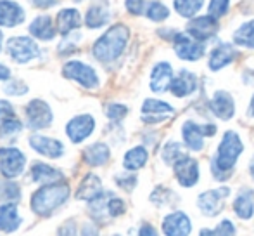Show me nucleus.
Returning a JSON list of instances; mask_svg holds the SVG:
<instances>
[{
    "label": "nucleus",
    "instance_id": "obj_41",
    "mask_svg": "<svg viewBox=\"0 0 254 236\" xmlns=\"http://www.w3.org/2000/svg\"><path fill=\"white\" fill-rule=\"evenodd\" d=\"M3 91L10 96H23L28 92V87H26V84L21 82V80H10L9 84L3 87Z\"/></svg>",
    "mask_w": 254,
    "mask_h": 236
},
{
    "label": "nucleus",
    "instance_id": "obj_3",
    "mask_svg": "<svg viewBox=\"0 0 254 236\" xmlns=\"http://www.w3.org/2000/svg\"><path fill=\"white\" fill-rule=\"evenodd\" d=\"M69 198V186L67 182L59 181L52 184H45L31 196V207L37 216L47 217L54 210H57L66 200Z\"/></svg>",
    "mask_w": 254,
    "mask_h": 236
},
{
    "label": "nucleus",
    "instance_id": "obj_53",
    "mask_svg": "<svg viewBox=\"0 0 254 236\" xmlns=\"http://www.w3.org/2000/svg\"><path fill=\"white\" fill-rule=\"evenodd\" d=\"M0 51H2V31H0Z\"/></svg>",
    "mask_w": 254,
    "mask_h": 236
},
{
    "label": "nucleus",
    "instance_id": "obj_21",
    "mask_svg": "<svg viewBox=\"0 0 254 236\" xmlns=\"http://www.w3.org/2000/svg\"><path fill=\"white\" fill-rule=\"evenodd\" d=\"M30 144L40 155L47 156V158H59L64 153V146L61 141L52 137H45V135H31Z\"/></svg>",
    "mask_w": 254,
    "mask_h": 236
},
{
    "label": "nucleus",
    "instance_id": "obj_15",
    "mask_svg": "<svg viewBox=\"0 0 254 236\" xmlns=\"http://www.w3.org/2000/svg\"><path fill=\"white\" fill-rule=\"evenodd\" d=\"M190 231H192V224L185 212H173L164 217L163 233L166 236H189Z\"/></svg>",
    "mask_w": 254,
    "mask_h": 236
},
{
    "label": "nucleus",
    "instance_id": "obj_7",
    "mask_svg": "<svg viewBox=\"0 0 254 236\" xmlns=\"http://www.w3.org/2000/svg\"><path fill=\"white\" fill-rule=\"evenodd\" d=\"M7 54L16 63H28L40 56V47L30 37H12L7 42Z\"/></svg>",
    "mask_w": 254,
    "mask_h": 236
},
{
    "label": "nucleus",
    "instance_id": "obj_54",
    "mask_svg": "<svg viewBox=\"0 0 254 236\" xmlns=\"http://www.w3.org/2000/svg\"><path fill=\"white\" fill-rule=\"evenodd\" d=\"M113 236H120V235H113Z\"/></svg>",
    "mask_w": 254,
    "mask_h": 236
},
{
    "label": "nucleus",
    "instance_id": "obj_18",
    "mask_svg": "<svg viewBox=\"0 0 254 236\" xmlns=\"http://www.w3.org/2000/svg\"><path fill=\"white\" fill-rule=\"evenodd\" d=\"M21 128H23V123L14 113L12 105L9 101H0V135L9 137V135L17 134Z\"/></svg>",
    "mask_w": 254,
    "mask_h": 236
},
{
    "label": "nucleus",
    "instance_id": "obj_25",
    "mask_svg": "<svg viewBox=\"0 0 254 236\" xmlns=\"http://www.w3.org/2000/svg\"><path fill=\"white\" fill-rule=\"evenodd\" d=\"M30 33L38 40H52L56 37V26L52 23V17L44 14L33 19V23L30 24Z\"/></svg>",
    "mask_w": 254,
    "mask_h": 236
},
{
    "label": "nucleus",
    "instance_id": "obj_2",
    "mask_svg": "<svg viewBox=\"0 0 254 236\" xmlns=\"http://www.w3.org/2000/svg\"><path fill=\"white\" fill-rule=\"evenodd\" d=\"M130 40V30L125 24H114L111 26L101 38H97L92 47V54L101 63H113L120 58L127 49Z\"/></svg>",
    "mask_w": 254,
    "mask_h": 236
},
{
    "label": "nucleus",
    "instance_id": "obj_17",
    "mask_svg": "<svg viewBox=\"0 0 254 236\" xmlns=\"http://www.w3.org/2000/svg\"><path fill=\"white\" fill-rule=\"evenodd\" d=\"M209 110L213 112V115L218 117L220 120H230L235 113V103H234V98L230 96V92H227V91L214 92L213 99L209 101Z\"/></svg>",
    "mask_w": 254,
    "mask_h": 236
},
{
    "label": "nucleus",
    "instance_id": "obj_42",
    "mask_svg": "<svg viewBox=\"0 0 254 236\" xmlns=\"http://www.w3.org/2000/svg\"><path fill=\"white\" fill-rule=\"evenodd\" d=\"M116 184L125 191H131L137 186V177L133 174H123V176H116Z\"/></svg>",
    "mask_w": 254,
    "mask_h": 236
},
{
    "label": "nucleus",
    "instance_id": "obj_34",
    "mask_svg": "<svg viewBox=\"0 0 254 236\" xmlns=\"http://www.w3.org/2000/svg\"><path fill=\"white\" fill-rule=\"evenodd\" d=\"M21 196L19 186L10 179H2L0 181V202L3 203H16Z\"/></svg>",
    "mask_w": 254,
    "mask_h": 236
},
{
    "label": "nucleus",
    "instance_id": "obj_8",
    "mask_svg": "<svg viewBox=\"0 0 254 236\" xmlns=\"http://www.w3.org/2000/svg\"><path fill=\"white\" fill-rule=\"evenodd\" d=\"M26 165V156L17 148H0V176L14 179L21 176Z\"/></svg>",
    "mask_w": 254,
    "mask_h": 236
},
{
    "label": "nucleus",
    "instance_id": "obj_28",
    "mask_svg": "<svg viewBox=\"0 0 254 236\" xmlns=\"http://www.w3.org/2000/svg\"><path fill=\"white\" fill-rule=\"evenodd\" d=\"M21 226V217L17 216V207L14 203L0 205V231L14 233Z\"/></svg>",
    "mask_w": 254,
    "mask_h": 236
},
{
    "label": "nucleus",
    "instance_id": "obj_35",
    "mask_svg": "<svg viewBox=\"0 0 254 236\" xmlns=\"http://www.w3.org/2000/svg\"><path fill=\"white\" fill-rule=\"evenodd\" d=\"M161 156H163L164 163L168 165H175L180 158L185 156V151H184V146L177 141H170L164 144L163 151H161Z\"/></svg>",
    "mask_w": 254,
    "mask_h": 236
},
{
    "label": "nucleus",
    "instance_id": "obj_40",
    "mask_svg": "<svg viewBox=\"0 0 254 236\" xmlns=\"http://www.w3.org/2000/svg\"><path fill=\"white\" fill-rule=\"evenodd\" d=\"M125 210H127V207H125L123 200L114 195L111 196L109 202H107V214H109V217H120L121 214H125Z\"/></svg>",
    "mask_w": 254,
    "mask_h": 236
},
{
    "label": "nucleus",
    "instance_id": "obj_14",
    "mask_svg": "<svg viewBox=\"0 0 254 236\" xmlns=\"http://www.w3.org/2000/svg\"><path fill=\"white\" fill-rule=\"evenodd\" d=\"M95 120L92 115H78L71 118L66 125V134L73 142H81L94 132Z\"/></svg>",
    "mask_w": 254,
    "mask_h": 236
},
{
    "label": "nucleus",
    "instance_id": "obj_43",
    "mask_svg": "<svg viewBox=\"0 0 254 236\" xmlns=\"http://www.w3.org/2000/svg\"><path fill=\"white\" fill-rule=\"evenodd\" d=\"M125 5H127V10L131 16H140L145 9V0H127Z\"/></svg>",
    "mask_w": 254,
    "mask_h": 236
},
{
    "label": "nucleus",
    "instance_id": "obj_9",
    "mask_svg": "<svg viewBox=\"0 0 254 236\" xmlns=\"http://www.w3.org/2000/svg\"><path fill=\"white\" fill-rule=\"evenodd\" d=\"M26 125L33 130H40V128H47L52 123L54 115L51 106L42 99H33L28 103L26 106Z\"/></svg>",
    "mask_w": 254,
    "mask_h": 236
},
{
    "label": "nucleus",
    "instance_id": "obj_30",
    "mask_svg": "<svg viewBox=\"0 0 254 236\" xmlns=\"http://www.w3.org/2000/svg\"><path fill=\"white\" fill-rule=\"evenodd\" d=\"M31 177L35 182H42V184H52V182H59L64 179V174L61 170L54 169L47 163H35L31 167Z\"/></svg>",
    "mask_w": 254,
    "mask_h": 236
},
{
    "label": "nucleus",
    "instance_id": "obj_5",
    "mask_svg": "<svg viewBox=\"0 0 254 236\" xmlns=\"http://www.w3.org/2000/svg\"><path fill=\"white\" fill-rule=\"evenodd\" d=\"M171 42H173V49L177 56L184 61H199L204 56V51H206L204 42L194 38L189 31H185V33L177 31Z\"/></svg>",
    "mask_w": 254,
    "mask_h": 236
},
{
    "label": "nucleus",
    "instance_id": "obj_19",
    "mask_svg": "<svg viewBox=\"0 0 254 236\" xmlns=\"http://www.w3.org/2000/svg\"><path fill=\"white\" fill-rule=\"evenodd\" d=\"M235 58H237V51L232 44H220L209 52V59H207V66L211 71H220L221 68L228 66Z\"/></svg>",
    "mask_w": 254,
    "mask_h": 236
},
{
    "label": "nucleus",
    "instance_id": "obj_6",
    "mask_svg": "<svg viewBox=\"0 0 254 236\" xmlns=\"http://www.w3.org/2000/svg\"><path fill=\"white\" fill-rule=\"evenodd\" d=\"M63 75L66 78L78 82L81 87L85 89H97L99 87V77L95 73V70L92 66L80 61H69V63L64 64Z\"/></svg>",
    "mask_w": 254,
    "mask_h": 236
},
{
    "label": "nucleus",
    "instance_id": "obj_50",
    "mask_svg": "<svg viewBox=\"0 0 254 236\" xmlns=\"http://www.w3.org/2000/svg\"><path fill=\"white\" fill-rule=\"evenodd\" d=\"M199 236H216V233H214V230H202Z\"/></svg>",
    "mask_w": 254,
    "mask_h": 236
},
{
    "label": "nucleus",
    "instance_id": "obj_23",
    "mask_svg": "<svg viewBox=\"0 0 254 236\" xmlns=\"http://www.w3.org/2000/svg\"><path fill=\"white\" fill-rule=\"evenodd\" d=\"M102 182L95 174H87L83 177V181L80 182L76 191V198L78 200H85V202H92L97 196L102 195Z\"/></svg>",
    "mask_w": 254,
    "mask_h": 236
},
{
    "label": "nucleus",
    "instance_id": "obj_36",
    "mask_svg": "<svg viewBox=\"0 0 254 236\" xmlns=\"http://www.w3.org/2000/svg\"><path fill=\"white\" fill-rule=\"evenodd\" d=\"M145 16H147L151 21L161 23V21L170 17V9H168L163 2H159V0H152V2H149L147 9H145Z\"/></svg>",
    "mask_w": 254,
    "mask_h": 236
},
{
    "label": "nucleus",
    "instance_id": "obj_51",
    "mask_svg": "<svg viewBox=\"0 0 254 236\" xmlns=\"http://www.w3.org/2000/svg\"><path fill=\"white\" fill-rule=\"evenodd\" d=\"M249 115L254 117V96L251 98V103H249Z\"/></svg>",
    "mask_w": 254,
    "mask_h": 236
},
{
    "label": "nucleus",
    "instance_id": "obj_39",
    "mask_svg": "<svg viewBox=\"0 0 254 236\" xmlns=\"http://www.w3.org/2000/svg\"><path fill=\"white\" fill-rule=\"evenodd\" d=\"M128 115V108L125 105H120V103H111V105L106 106V117L113 121H120L123 120L125 117Z\"/></svg>",
    "mask_w": 254,
    "mask_h": 236
},
{
    "label": "nucleus",
    "instance_id": "obj_44",
    "mask_svg": "<svg viewBox=\"0 0 254 236\" xmlns=\"http://www.w3.org/2000/svg\"><path fill=\"white\" fill-rule=\"evenodd\" d=\"M214 233H216V236H235V228L230 221L225 219L214 228Z\"/></svg>",
    "mask_w": 254,
    "mask_h": 236
},
{
    "label": "nucleus",
    "instance_id": "obj_22",
    "mask_svg": "<svg viewBox=\"0 0 254 236\" xmlns=\"http://www.w3.org/2000/svg\"><path fill=\"white\" fill-rule=\"evenodd\" d=\"M26 17L24 9L12 0H0V26H17Z\"/></svg>",
    "mask_w": 254,
    "mask_h": 236
},
{
    "label": "nucleus",
    "instance_id": "obj_27",
    "mask_svg": "<svg viewBox=\"0 0 254 236\" xmlns=\"http://www.w3.org/2000/svg\"><path fill=\"white\" fill-rule=\"evenodd\" d=\"M111 19V12L109 7H107L106 2L95 3L88 9L87 16H85V24H87L90 30H95V28H102L109 23Z\"/></svg>",
    "mask_w": 254,
    "mask_h": 236
},
{
    "label": "nucleus",
    "instance_id": "obj_33",
    "mask_svg": "<svg viewBox=\"0 0 254 236\" xmlns=\"http://www.w3.org/2000/svg\"><path fill=\"white\" fill-rule=\"evenodd\" d=\"M204 0H173V7L182 17L194 19L195 14L202 9Z\"/></svg>",
    "mask_w": 254,
    "mask_h": 236
},
{
    "label": "nucleus",
    "instance_id": "obj_20",
    "mask_svg": "<svg viewBox=\"0 0 254 236\" xmlns=\"http://www.w3.org/2000/svg\"><path fill=\"white\" fill-rule=\"evenodd\" d=\"M173 68L166 61H161L152 68L151 73V91L152 92H164L171 87L173 82Z\"/></svg>",
    "mask_w": 254,
    "mask_h": 236
},
{
    "label": "nucleus",
    "instance_id": "obj_49",
    "mask_svg": "<svg viewBox=\"0 0 254 236\" xmlns=\"http://www.w3.org/2000/svg\"><path fill=\"white\" fill-rule=\"evenodd\" d=\"M7 78H10V70L7 66H3V64H0V80H7Z\"/></svg>",
    "mask_w": 254,
    "mask_h": 236
},
{
    "label": "nucleus",
    "instance_id": "obj_10",
    "mask_svg": "<svg viewBox=\"0 0 254 236\" xmlns=\"http://www.w3.org/2000/svg\"><path fill=\"white\" fill-rule=\"evenodd\" d=\"M228 196H230V188H218L211 189V191H204L202 195H199L197 205L204 216L214 217L223 210V203Z\"/></svg>",
    "mask_w": 254,
    "mask_h": 236
},
{
    "label": "nucleus",
    "instance_id": "obj_45",
    "mask_svg": "<svg viewBox=\"0 0 254 236\" xmlns=\"http://www.w3.org/2000/svg\"><path fill=\"white\" fill-rule=\"evenodd\" d=\"M59 236H76V223L74 221H67L59 231Z\"/></svg>",
    "mask_w": 254,
    "mask_h": 236
},
{
    "label": "nucleus",
    "instance_id": "obj_46",
    "mask_svg": "<svg viewBox=\"0 0 254 236\" xmlns=\"http://www.w3.org/2000/svg\"><path fill=\"white\" fill-rule=\"evenodd\" d=\"M138 236H159L156 231V228L151 226V224H142L140 231H138Z\"/></svg>",
    "mask_w": 254,
    "mask_h": 236
},
{
    "label": "nucleus",
    "instance_id": "obj_47",
    "mask_svg": "<svg viewBox=\"0 0 254 236\" xmlns=\"http://www.w3.org/2000/svg\"><path fill=\"white\" fill-rule=\"evenodd\" d=\"M35 7H40V9H47V7H52L57 3V0H30Z\"/></svg>",
    "mask_w": 254,
    "mask_h": 236
},
{
    "label": "nucleus",
    "instance_id": "obj_37",
    "mask_svg": "<svg viewBox=\"0 0 254 236\" xmlns=\"http://www.w3.org/2000/svg\"><path fill=\"white\" fill-rule=\"evenodd\" d=\"M228 9H230V0H211L207 3V14L216 19L223 17L228 12Z\"/></svg>",
    "mask_w": 254,
    "mask_h": 236
},
{
    "label": "nucleus",
    "instance_id": "obj_11",
    "mask_svg": "<svg viewBox=\"0 0 254 236\" xmlns=\"http://www.w3.org/2000/svg\"><path fill=\"white\" fill-rule=\"evenodd\" d=\"M175 113L173 106L168 105L159 99H145L142 105V121L144 123H161V121L168 120Z\"/></svg>",
    "mask_w": 254,
    "mask_h": 236
},
{
    "label": "nucleus",
    "instance_id": "obj_48",
    "mask_svg": "<svg viewBox=\"0 0 254 236\" xmlns=\"http://www.w3.org/2000/svg\"><path fill=\"white\" fill-rule=\"evenodd\" d=\"M81 236H99V233L94 228V224H85L83 230H81Z\"/></svg>",
    "mask_w": 254,
    "mask_h": 236
},
{
    "label": "nucleus",
    "instance_id": "obj_12",
    "mask_svg": "<svg viewBox=\"0 0 254 236\" xmlns=\"http://www.w3.org/2000/svg\"><path fill=\"white\" fill-rule=\"evenodd\" d=\"M175 176L177 181L180 182V186L184 188H192V186L197 184L199 181V163L197 160H194L192 156L185 155L184 158H180L173 165Z\"/></svg>",
    "mask_w": 254,
    "mask_h": 236
},
{
    "label": "nucleus",
    "instance_id": "obj_13",
    "mask_svg": "<svg viewBox=\"0 0 254 236\" xmlns=\"http://www.w3.org/2000/svg\"><path fill=\"white\" fill-rule=\"evenodd\" d=\"M218 28H220L218 26V19L207 14V16H197L194 19H190L187 31L197 40L206 42L218 33Z\"/></svg>",
    "mask_w": 254,
    "mask_h": 236
},
{
    "label": "nucleus",
    "instance_id": "obj_16",
    "mask_svg": "<svg viewBox=\"0 0 254 236\" xmlns=\"http://www.w3.org/2000/svg\"><path fill=\"white\" fill-rule=\"evenodd\" d=\"M170 91L175 98H187L197 91V77L190 70H180L171 82Z\"/></svg>",
    "mask_w": 254,
    "mask_h": 236
},
{
    "label": "nucleus",
    "instance_id": "obj_4",
    "mask_svg": "<svg viewBox=\"0 0 254 236\" xmlns=\"http://www.w3.org/2000/svg\"><path fill=\"white\" fill-rule=\"evenodd\" d=\"M216 134V125L214 123H195L194 120H187L182 125V137H184V144L187 146L190 151H202L204 148V139L213 137Z\"/></svg>",
    "mask_w": 254,
    "mask_h": 236
},
{
    "label": "nucleus",
    "instance_id": "obj_24",
    "mask_svg": "<svg viewBox=\"0 0 254 236\" xmlns=\"http://www.w3.org/2000/svg\"><path fill=\"white\" fill-rule=\"evenodd\" d=\"M234 212L241 217L242 221H248L254 214V191L253 189H241L239 195L234 200Z\"/></svg>",
    "mask_w": 254,
    "mask_h": 236
},
{
    "label": "nucleus",
    "instance_id": "obj_29",
    "mask_svg": "<svg viewBox=\"0 0 254 236\" xmlns=\"http://www.w3.org/2000/svg\"><path fill=\"white\" fill-rule=\"evenodd\" d=\"M109 156H111L109 146L104 144V142H95V144H90L83 151L85 163H88L90 167H101V165H104V163H107Z\"/></svg>",
    "mask_w": 254,
    "mask_h": 236
},
{
    "label": "nucleus",
    "instance_id": "obj_1",
    "mask_svg": "<svg viewBox=\"0 0 254 236\" xmlns=\"http://www.w3.org/2000/svg\"><path fill=\"white\" fill-rule=\"evenodd\" d=\"M244 151V144L242 139L239 137L237 132L227 130L221 137V142L216 149V155L211 160V172H213L214 179L218 181H225L230 177L234 172V167L237 163L239 156Z\"/></svg>",
    "mask_w": 254,
    "mask_h": 236
},
{
    "label": "nucleus",
    "instance_id": "obj_52",
    "mask_svg": "<svg viewBox=\"0 0 254 236\" xmlns=\"http://www.w3.org/2000/svg\"><path fill=\"white\" fill-rule=\"evenodd\" d=\"M249 172H251V176L254 179V156H253V160H251V165H249Z\"/></svg>",
    "mask_w": 254,
    "mask_h": 236
},
{
    "label": "nucleus",
    "instance_id": "obj_38",
    "mask_svg": "<svg viewBox=\"0 0 254 236\" xmlns=\"http://www.w3.org/2000/svg\"><path fill=\"white\" fill-rule=\"evenodd\" d=\"M175 198L173 191L168 188H164V186H157L156 189H154V193L151 195V202H154L156 205L163 207V205H168V203L171 202V200Z\"/></svg>",
    "mask_w": 254,
    "mask_h": 236
},
{
    "label": "nucleus",
    "instance_id": "obj_32",
    "mask_svg": "<svg viewBox=\"0 0 254 236\" xmlns=\"http://www.w3.org/2000/svg\"><path fill=\"white\" fill-rule=\"evenodd\" d=\"M234 44L241 47L254 49V19L242 23L234 33Z\"/></svg>",
    "mask_w": 254,
    "mask_h": 236
},
{
    "label": "nucleus",
    "instance_id": "obj_26",
    "mask_svg": "<svg viewBox=\"0 0 254 236\" xmlns=\"http://www.w3.org/2000/svg\"><path fill=\"white\" fill-rule=\"evenodd\" d=\"M81 26V14L76 9H63L57 14V30L63 35H69Z\"/></svg>",
    "mask_w": 254,
    "mask_h": 236
},
{
    "label": "nucleus",
    "instance_id": "obj_31",
    "mask_svg": "<svg viewBox=\"0 0 254 236\" xmlns=\"http://www.w3.org/2000/svg\"><path fill=\"white\" fill-rule=\"evenodd\" d=\"M149 153L144 146H135V148L128 149L127 155L123 158V167L127 170H138L147 163Z\"/></svg>",
    "mask_w": 254,
    "mask_h": 236
}]
</instances>
